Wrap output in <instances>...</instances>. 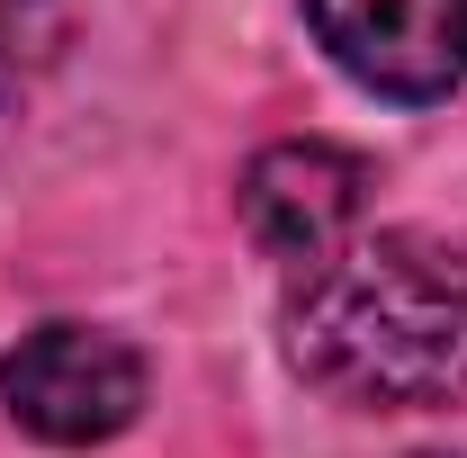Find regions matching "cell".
Returning <instances> with one entry per match:
<instances>
[{
    "label": "cell",
    "mask_w": 467,
    "mask_h": 458,
    "mask_svg": "<svg viewBox=\"0 0 467 458\" xmlns=\"http://www.w3.org/2000/svg\"><path fill=\"white\" fill-rule=\"evenodd\" d=\"M0 396H9L18 432H36L55 450H90L144 413V350L99 324H36L0 359Z\"/></svg>",
    "instance_id": "obj_2"
},
{
    "label": "cell",
    "mask_w": 467,
    "mask_h": 458,
    "mask_svg": "<svg viewBox=\"0 0 467 458\" xmlns=\"http://www.w3.org/2000/svg\"><path fill=\"white\" fill-rule=\"evenodd\" d=\"M306 387L368 413H431L467 396V261L422 234H368L315 261L288 306Z\"/></svg>",
    "instance_id": "obj_1"
},
{
    "label": "cell",
    "mask_w": 467,
    "mask_h": 458,
    "mask_svg": "<svg viewBox=\"0 0 467 458\" xmlns=\"http://www.w3.org/2000/svg\"><path fill=\"white\" fill-rule=\"evenodd\" d=\"M46 46H55V0H0V109L27 90Z\"/></svg>",
    "instance_id": "obj_5"
},
{
    "label": "cell",
    "mask_w": 467,
    "mask_h": 458,
    "mask_svg": "<svg viewBox=\"0 0 467 458\" xmlns=\"http://www.w3.org/2000/svg\"><path fill=\"white\" fill-rule=\"evenodd\" d=\"M368 207V162L342 144H270L243 172V234L270 261H333Z\"/></svg>",
    "instance_id": "obj_4"
},
{
    "label": "cell",
    "mask_w": 467,
    "mask_h": 458,
    "mask_svg": "<svg viewBox=\"0 0 467 458\" xmlns=\"http://www.w3.org/2000/svg\"><path fill=\"white\" fill-rule=\"evenodd\" d=\"M422 458H467V450H422Z\"/></svg>",
    "instance_id": "obj_6"
},
{
    "label": "cell",
    "mask_w": 467,
    "mask_h": 458,
    "mask_svg": "<svg viewBox=\"0 0 467 458\" xmlns=\"http://www.w3.org/2000/svg\"><path fill=\"white\" fill-rule=\"evenodd\" d=\"M324 55L378 99H450L467 81V0H306Z\"/></svg>",
    "instance_id": "obj_3"
}]
</instances>
